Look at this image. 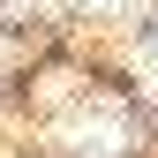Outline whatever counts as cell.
Segmentation results:
<instances>
[{"mask_svg": "<svg viewBox=\"0 0 158 158\" xmlns=\"http://www.w3.org/2000/svg\"><path fill=\"white\" fill-rule=\"evenodd\" d=\"M68 135H75L83 151H121V135H128V128H121V121H75Z\"/></svg>", "mask_w": 158, "mask_h": 158, "instance_id": "obj_1", "label": "cell"}, {"mask_svg": "<svg viewBox=\"0 0 158 158\" xmlns=\"http://www.w3.org/2000/svg\"><path fill=\"white\" fill-rule=\"evenodd\" d=\"M135 75H143V90H158V45H143V53H135Z\"/></svg>", "mask_w": 158, "mask_h": 158, "instance_id": "obj_2", "label": "cell"}, {"mask_svg": "<svg viewBox=\"0 0 158 158\" xmlns=\"http://www.w3.org/2000/svg\"><path fill=\"white\" fill-rule=\"evenodd\" d=\"M90 8H135V0H90Z\"/></svg>", "mask_w": 158, "mask_h": 158, "instance_id": "obj_3", "label": "cell"}]
</instances>
